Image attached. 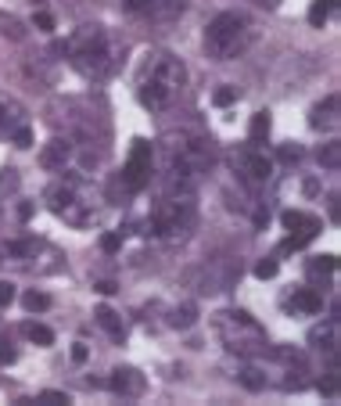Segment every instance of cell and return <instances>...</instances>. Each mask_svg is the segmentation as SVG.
<instances>
[{"mask_svg": "<svg viewBox=\"0 0 341 406\" xmlns=\"http://www.w3.org/2000/svg\"><path fill=\"white\" fill-rule=\"evenodd\" d=\"M194 317H198V309H194V306H176L169 324H173V327H191V324H194Z\"/></svg>", "mask_w": 341, "mask_h": 406, "instance_id": "4316f807", "label": "cell"}, {"mask_svg": "<svg viewBox=\"0 0 341 406\" xmlns=\"http://www.w3.org/2000/svg\"><path fill=\"white\" fill-rule=\"evenodd\" d=\"M334 8H337V0H313V8H309V25L323 29V22L334 15Z\"/></svg>", "mask_w": 341, "mask_h": 406, "instance_id": "44dd1931", "label": "cell"}, {"mask_svg": "<svg viewBox=\"0 0 341 406\" xmlns=\"http://www.w3.org/2000/svg\"><path fill=\"white\" fill-rule=\"evenodd\" d=\"M29 216H33V205H29V202L18 205V220H29Z\"/></svg>", "mask_w": 341, "mask_h": 406, "instance_id": "ab89813d", "label": "cell"}, {"mask_svg": "<svg viewBox=\"0 0 341 406\" xmlns=\"http://www.w3.org/2000/svg\"><path fill=\"white\" fill-rule=\"evenodd\" d=\"M101 248H105L108 256L119 252V248H122V234H105V237H101Z\"/></svg>", "mask_w": 341, "mask_h": 406, "instance_id": "d6a6232c", "label": "cell"}, {"mask_svg": "<svg viewBox=\"0 0 341 406\" xmlns=\"http://www.w3.org/2000/svg\"><path fill=\"white\" fill-rule=\"evenodd\" d=\"M69 159H72V140H61V137L47 140V148L40 151V166L44 169H65Z\"/></svg>", "mask_w": 341, "mask_h": 406, "instance_id": "e0dca14e", "label": "cell"}, {"mask_svg": "<svg viewBox=\"0 0 341 406\" xmlns=\"http://www.w3.org/2000/svg\"><path fill=\"white\" fill-rule=\"evenodd\" d=\"M234 101H237V90H234V86H223V90L212 93V105H215V108H227V105H234Z\"/></svg>", "mask_w": 341, "mask_h": 406, "instance_id": "f1b7e54d", "label": "cell"}, {"mask_svg": "<svg viewBox=\"0 0 341 406\" xmlns=\"http://www.w3.org/2000/svg\"><path fill=\"white\" fill-rule=\"evenodd\" d=\"M276 270H281V266H276V259H262V263L255 266V277H259V280H269V277H276Z\"/></svg>", "mask_w": 341, "mask_h": 406, "instance_id": "4dcf8cb0", "label": "cell"}, {"mask_svg": "<svg viewBox=\"0 0 341 406\" xmlns=\"http://www.w3.org/2000/svg\"><path fill=\"white\" fill-rule=\"evenodd\" d=\"M47 248L51 244L40 241V237H4V241H0V266L33 270V259H40Z\"/></svg>", "mask_w": 341, "mask_h": 406, "instance_id": "9c48e42d", "label": "cell"}, {"mask_svg": "<svg viewBox=\"0 0 341 406\" xmlns=\"http://www.w3.org/2000/svg\"><path fill=\"white\" fill-rule=\"evenodd\" d=\"M108 388L122 399H140L147 392V378L137 370V367H115L112 378H108Z\"/></svg>", "mask_w": 341, "mask_h": 406, "instance_id": "4fadbf2b", "label": "cell"}, {"mask_svg": "<svg viewBox=\"0 0 341 406\" xmlns=\"http://www.w3.org/2000/svg\"><path fill=\"white\" fill-rule=\"evenodd\" d=\"M337 105H341L337 93H327V98H323L313 112H309V126L320 130V133H323V130H334V126H337Z\"/></svg>", "mask_w": 341, "mask_h": 406, "instance_id": "2e32d148", "label": "cell"}, {"mask_svg": "<svg viewBox=\"0 0 341 406\" xmlns=\"http://www.w3.org/2000/svg\"><path fill=\"white\" fill-rule=\"evenodd\" d=\"M11 140H15V148H29V144H33V133H29V126H22Z\"/></svg>", "mask_w": 341, "mask_h": 406, "instance_id": "8d00e7d4", "label": "cell"}, {"mask_svg": "<svg viewBox=\"0 0 341 406\" xmlns=\"http://www.w3.org/2000/svg\"><path fill=\"white\" fill-rule=\"evenodd\" d=\"M22 334L29 338V341H36V346H54V331L51 327H44V324H22Z\"/></svg>", "mask_w": 341, "mask_h": 406, "instance_id": "7402d4cb", "label": "cell"}, {"mask_svg": "<svg viewBox=\"0 0 341 406\" xmlns=\"http://www.w3.org/2000/svg\"><path fill=\"white\" fill-rule=\"evenodd\" d=\"M98 292H101V295H112V292H115V284H112V280H101Z\"/></svg>", "mask_w": 341, "mask_h": 406, "instance_id": "60d3db41", "label": "cell"}, {"mask_svg": "<svg viewBox=\"0 0 341 406\" xmlns=\"http://www.w3.org/2000/svg\"><path fill=\"white\" fill-rule=\"evenodd\" d=\"M61 51L69 54L72 69L83 72L86 79H108L122 65V47L105 25H79L76 33L61 44Z\"/></svg>", "mask_w": 341, "mask_h": 406, "instance_id": "3957f363", "label": "cell"}, {"mask_svg": "<svg viewBox=\"0 0 341 406\" xmlns=\"http://www.w3.org/2000/svg\"><path fill=\"white\" fill-rule=\"evenodd\" d=\"M320 392H323L327 399H337V374H334V370H330L327 381H320Z\"/></svg>", "mask_w": 341, "mask_h": 406, "instance_id": "836d02e7", "label": "cell"}, {"mask_svg": "<svg viewBox=\"0 0 341 406\" xmlns=\"http://www.w3.org/2000/svg\"><path fill=\"white\" fill-rule=\"evenodd\" d=\"M94 320H98V324H101V327H105V331H108L115 341H122V338H126V327H122V317L115 313L112 306H98V309H94Z\"/></svg>", "mask_w": 341, "mask_h": 406, "instance_id": "d6986e66", "label": "cell"}, {"mask_svg": "<svg viewBox=\"0 0 341 406\" xmlns=\"http://www.w3.org/2000/svg\"><path fill=\"white\" fill-rule=\"evenodd\" d=\"M252 44V22L237 11H220L205 25V54L212 61H234Z\"/></svg>", "mask_w": 341, "mask_h": 406, "instance_id": "5b68a950", "label": "cell"}, {"mask_svg": "<svg viewBox=\"0 0 341 406\" xmlns=\"http://www.w3.org/2000/svg\"><path fill=\"white\" fill-rule=\"evenodd\" d=\"M269 130H273L269 112H255L252 115V126H248V140H252V148H262L269 140Z\"/></svg>", "mask_w": 341, "mask_h": 406, "instance_id": "ffe728a7", "label": "cell"}, {"mask_svg": "<svg viewBox=\"0 0 341 406\" xmlns=\"http://www.w3.org/2000/svg\"><path fill=\"white\" fill-rule=\"evenodd\" d=\"M137 101L147 112H166L180 101L183 86H187V65L169 54V51H147L137 65Z\"/></svg>", "mask_w": 341, "mask_h": 406, "instance_id": "7a4b0ae2", "label": "cell"}, {"mask_svg": "<svg viewBox=\"0 0 341 406\" xmlns=\"http://www.w3.org/2000/svg\"><path fill=\"white\" fill-rule=\"evenodd\" d=\"M215 334L227 346V353H237V356H259L269 349V338H266V327L248 317L244 309H223L215 313Z\"/></svg>", "mask_w": 341, "mask_h": 406, "instance_id": "8992f818", "label": "cell"}, {"mask_svg": "<svg viewBox=\"0 0 341 406\" xmlns=\"http://www.w3.org/2000/svg\"><path fill=\"white\" fill-rule=\"evenodd\" d=\"M33 402L36 406H69L72 399H69V392H40Z\"/></svg>", "mask_w": 341, "mask_h": 406, "instance_id": "83f0119b", "label": "cell"}, {"mask_svg": "<svg viewBox=\"0 0 341 406\" xmlns=\"http://www.w3.org/2000/svg\"><path fill=\"white\" fill-rule=\"evenodd\" d=\"M86 356H90V353H86V346H76V349H72V360H76V363H83Z\"/></svg>", "mask_w": 341, "mask_h": 406, "instance_id": "f35d334b", "label": "cell"}, {"mask_svg": "<svg viewBox=\"0 0 341 406\" xmlns=\"http://www.w3.org/2000/svg\"><path fill=\"white\" fill-rule=\"evenodd\" d=\"M237 381H241L244 388L259 392V388H266V374H262V370H255V367H244V370L237 374Z\"/></svg>", "mask_w": 341, "mask_h": 406, "instance_id": "cb8c5ba5", "label": "cell"}, {"mask_svg": "<svg viewBox=\"0 0 341 406\" xmlns=\"http://www.w3.org/2000/svg\"><path fill=\"white\" fill-rule=\"evenodd\" d=\"M151 176H154V144L137 137L126 155V166H122V195H130V198L140 195L151 183Z\"/></svg>", "mask_w": 341, "mask_h": 406, "instance_id": "ba28073f", "label": "cell"}, {"mask_svg": "<svg viewBox=\"0 0 341 406\" xmlns=\"http://www.w3.org/2000/svg\"><path fill=\"white\" fill-rule=\"evenodd\" d=\"M15 360H18V349L11 346V338L0 334V363H15Z\"/></svg>", "mask_w": 341, "mask_h": 406, "instance_id": "f546056e", "label": "cell"}, {"mask_svg": "<svg viewBox=\"0 0 341 406\" xmlns=\"http://www.w3.org/2000/svg\"><path fill=\"white\" fill-rule=\"evenodd\" d=\"M122 8L144 22H176L187 11V0H122Z\"/></svg>", "mask_w": 341, "mask_h": 406, "instance_id": "8fae6325", "label": "cell"}, {"mask_svg": "<svg viewBox=\"0 0 341 406\" xmlns=\"http://www.w3.org/2000/svg\"><path fill=\"white\" fill-rule=\"evenodd\" d=\"M334 270H337V259H334V256H320V259L309 263V277H330Z\"/></svg>", "mask_w": 341, "mask_h": 406, "instance_id": "484cf974", "label": "cell"}, {"mask_svg": "<svg viewBox=\"0 0 341 406\" xmlns=\"http://www.w3.org/2000/svg\"><path fill=\"white\" fill-rule=\"evenodd\" d=\"M234 169H237V176H241V183L244 187H252V191H259V187H266L269 183V176H273V162L266 159L262 151H241L237 159H234Z\"/></svg>", "mask_w": 341, "mask_h": 406, "instance_id": "7c38bea8", "label": "cell"}, {"mask_svg": "<svg viewBox=\"0 0 341 406\" xmlns=\"http://www.w3.org/2000/svg\"><path fill=\"white\" fill-rule=\"evenodd\" d=\"M281 162H302V148H298V144H295V148L284 144V148H281Z\"/></svg>", "mask_w": 341, "mask_h": 406, "instance_id": "e575fe53", "label": "cell"}, {"mask_svg": "<svg viewBox=\"0 0 341 406\" xmlns=\"http://www.w3.org/2000/svg\"><path fill=\"white\" fill-rule=\"evenodd\" d=\"M22 126H25V112H22V105L0 93V137H8V140H11Z\"/></svg>", "mask_w": 341, "mask_h": 406, "instance_id": "9a60e30c", "label": "cell"}, {"mask_svg": "<svg viewBox=\"0 0 341 406\" xmlns=\"http://www.w3.org/2000/svg\"><path fill=\"white\" fill-rule=\"evenodd\" d=\"M33 25L40 29V33H54V15H47V11H36V15H33Z\"/></svg>", "mask_w": 341, "mask_h": 406, "instance_id": "1f68e13d", "label": "cell"}, {"mask_svg": "<svg viewBox=\"0 0 341 406\" xmlns=\"http://www.w3.org/2000/svg\"><path fill=\"white\" fill-rule=\"evenodd\" d=\"M47 209L69 227H86L94 220V198L79 180H58L47 187Z\"/></svg>", "mask_w": 341, "mask_h": 406, "instance_id": "52a82bcc", "label": "cell"}, {"mask_svg": "<svg viewBox=\"0 0 341 406\" xmlns=\"http://www.w3.org/2000/svg\"><path fill=\"white\" fill-rule=\"evenodd\" d=\"M4 187H18V176H15V169H4V176H0V191Z\"/></svg>", "mask_w": 341, "mask_h": 406, "instance_id": "74e56055", "label": "cell"}, {"mask_svg": "<svg viewBox=\"0 0 341 406\" xmlns=\"http://www.w3.org/2000/svg\"><path fill=\"white\" fill-rule=\"evenodd\" d=\"M316 159H320V166H327V169H337V166H341V144H337V140L323 144V148L316 151Z\"/></svg>", "mask_w": 341, "mask_h": 406, "instance_id": "603a6c76", "label": "cell"}, {"mask_svg": "<svg viewBox=\"0 0 341 406\" xmlns=\"http://www.w3.org/2000/svg\"><path fill=\"white\" fill-rule=\"evenodd\" d=\"M11 302H15V284H11V280H4V284H0V309L11 306Z\"/></svg>", "mask_w": 341, "mask_h": 406, "instance_id": "d590c367", "label": "cell"}, {"mask_svg": "<svg viewBox=\"0 0 341 406\" xmlns=\"http://www.w3.org/2000/svg\"><path fill=\"white\" fill-rule=\"evenodd\" d=\"M154 159H162V183L169 195H191L215 166V144L201 133H166Z\"/></svg>", "mask_w": 341, "mask_h": 406, "instance_id": "6da1fadb", "label": "cell"}, {"mask_svg": "<svg viewBox=\"0 0 341 406\" xmlns=\"http://www.w3.org/2000/svg\"><path fill=\"white\" fill-rule=\"evenodd\" d=\"M341 327H337V317H330L327 324H320V327H313L309 331V346H316L320 353H327L330 360H337V346H341Z\"/></svg>", "mask_w": 341, "mask_h": 406, "instance_id": "5bb4252c", "label": "cell"}, {"mask_svg": "<svg viewBox=\"0 0 341 406\" xmlns=\"http://www.w3.org/2000/svg\"><path fill=\"white\" fill-rule=\"evenodd\" d=\"M288 306L295 309V313H309V317H313V313H320V309H323V299L313 288H295L291 299H288Z\"/></svg>", "mask_w": 341, "mask_h": 406, "instance_id": "ac0fdd59", "label": "cell"}, {"mask_svg": "<svg viewBox=\"0 0 341 406\" xmlns=\"http://www.w3.org/2000/svg\"><path fill=\"white\" fill-rule=\"evenodd\" d=\"M198 227V205L191 195H166L147 216V234L159 241H187Z\"/></svg>", "mask_w": 341, "mask_h": 406, "instance_id": "277c9868", "label": "cell"}, {"mask_svg": "<svg viewBox=\"0 0 341 406\" xmlns=\"http://www.w3.org/2000/svg\"><path fill=\"white\" fill-rule=\"evenodd\" d=\"M281 223H284V230H291V237L284 241V252H298V248H305L309 241L323 230V223L316 220V216H309L302 209H284L281 212Z\"/></svg>", "mask_w": 341, "mask_h": 406, "instance_id": "30bf717a", "label": "cell"}, {"mask_svg": "<svg viewBox=\"0 0 341 406\" xmlns=\"http://www.w3.org/2000/svg\"><path fill=\"white\" fill-rule=\"evenodd\" d=\"M22 306L29 309V313H44V309H51V299L44 292H25L22 295Z\"/></svg>", "mask_w": 341, "mask_h": 406, "instance_id": "d4e9b609", "label": "cell"}]
</instances>
